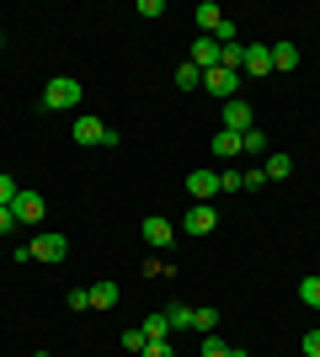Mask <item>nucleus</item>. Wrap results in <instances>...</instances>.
<instances>
[{
	"label": "nucleus",
	"mask_w": 320,
	"mask_h": 357,
	"mask_svg": "<svg viewBox=\"0 0 320 357\" xmlns=\"http://www.w3.org/2000/svg\"><path fill=\"white\" fill-rule=\"evenodd\" d=\"M75 102H80V80H75V75H54L48 91H43V107H48V112H70Z\"/></svg>",
	"instance_id": "f257e3e1"
},
{
	"label": "nucleus",
	"mask_w": 320,
	"mask_h": 357,
	"mask_svg": "<svg viewBox=\"0 0 320 357\" xmlns=\"http://www.w3.org/2000/svg\"><path fill=\"white\" fill-rule=\"evenodd\" d=\"M11 213H16V224H43V213H48V203H43V192H32V187H22L16 192V203H11Z\"/></svg>",
	"instance_id": "f03ea898"
},
{
	"label": "nucleus",
	"mask_w": 320,
	"mask_h": 357,
	"mask_svg": "<svg viewBox=\"0 0 320 357\" xmlns=\"http://www.w3.org/2000/svg\"><path fill=\"white\" fill-rule=\"evenodd\" d=\"M203 91H213V96L235 102V96H241V75H235V70H224V64H213V70L203 75Z\"/></svg>",
	"instance_id": "7ed1b4c3"
},
{
	"label": "nucleus",
	"mask_w": 320,
	"mask_h": 357,
	"mask_svg": "<svg viewBox=\"0 0 320 357\" xmlns=\"http://www.w3.org/2000/svg\"><path fill=\"white\" fill-rule=\"evenodd\" d=\"M32 251V261H64V251H70V240L59 235V229H43V235L27 245Z\"/></svg>",
	"instance_id": "20e7f679"
},
{
	"label": "nucleus",
	"mask_w": 320,
	"mask_h": 357,
	"mask_svg": "<svg viewBox=\"0 0 320 357\" xmlns=\"http://www.w3.org/2000/svg\"><path fill=\"white\" fill-rule=\"evenodd\" d=\"M224 128H229V134H251V128H257L251 102H241V96H235V102H224Z\"/></svg>",
	"instance_id": "39448f33"
},
{
	"label": "nucleus",
	"mask_w": 320,
	"mask_h": 357,
	"mask_svg": "<svg viewBox=\"0 0 320 357\" xmlns=\"http://www.w3.org/2000/svg\"><path fill=\"white\" fill-rule=\"evenodd\" d=\"M213 224H219V213H213L208 203H192V208H187V219H182V229H187V235H208Z\"/></svg>",
	"instance_id": "423d86ee"
},
{
	"label": "nucleus",
	"mask_w": 320,
	"mask_h": 357,
	"mask_svg": "<svg viewBox=\"0 0 320 357\" xmlns=\"http://www.w3.org/2000/svg\"><path fill=\"white\" fill-rule=\"evenodd\" d=\"M139 229H144V240H150L155 251H166L171 240H176V229H171V224H166V219H160V213H150V219L139 224Z\"/></svg>",
	"instance_id": "0eeeda50"
},
{
	"label": "nucleus",
	"mask_w": 320,
	"mask_h": 357,
	"mask_svg": "<svg viewBox=\"0 0 320 357\" xmlns=\"http://www.w3.org/2000/svg\"><path fill=\"white\" fill-rule=\"evenodd\" d=\"M241 75H273V48L267 43H245V70Z\"/></svg>",
	"instance_id": "6e6552de"
},
{
	"label": "nucleus",
	"mask_w": 320,
	"mask_h": 357,
	"mask_svg": "<svg viewBox=\"0 0 320 357\" xmlns=\"http://www.w3.org/2000/svg\"><path fill=\"white\" fill-rule=\"evenodd\" d=\"M187 192L198 197V203H208V197L219 192V171H203V165H198V171L187 176Z\"/></svg>",
	"instance_id": "1a4fd4ad"
},
{
	"label": "nucleus",
	"mask_w": 320,
	"mask_h": 357,
	"mask_svg": "<svg viewBox=\"0 0 320 357\" xmlns=\"http://www.w3.org/2000/svg\"><path fill=\"white\" fill-rule=\"evenodd\" d=\"M107 134L112 128L102 118H75V144H107Z\"/></svg>",
	"instance_id": "9d476101"
},
{
	"label": "nucleus",
	"mask_w": 320,
	"mask_h": 357,
	"mask_svg": "<svg viewBox=\"0 0 320 357\" xmlns=\"http://www.w3.org/2000/svg\"><path fill=\"white\" fill-rule=\"evenodd\" d=\"M187 64H198V70L208 75L213 64H219V43H213V38H198V43H192V54H187Z\"/></svg>",
	"instance_id": "9b49d317"
},
{
	"label": "nucleus",
	"mask_w": 320,
	"mask_h": 357,
	"mask_svg": "<svg viewBox=\"0 0 320 357\" xmlns=\"http://www.w3.org/2000/svg\"><path fill=\"white\" fill-rule=\"evenodd\" d=\"M219 22H224V11H219L213 0H203V6H198V38H213V32H219Z\"/></svg>",
	"instance_id": "f8f14e48"
},
{
	"label": "nucleus",
	"mask_w": 320,
	"mask_h": 357,
	"mask_svg": "<svg viewBox=\"0 0 320 357\" xmlns=\"http://www.w3.org/2000/svg\"><path fill=\"white\" fill-rule=\"evenodd\" d=\"M241 139H245V134H229V128H219V134H213V155H219V160H235V155H241Z\"/></svg>",
	"instance_id": "ddd939ff"
},
{
	"label": "nucleus",
	"mask_w": 320,
	"mask_h": 357,
	"mask_svg": "<svg viewBox=\"0 0 320 357\" xmlns=\"http://www.w3.org/2000/svg\"><path fill=\"white\" fill-rule=\"evenodd\" d=\"M273 70H283V75L299 70V48L294 43H273Z\"/></svg>",
	"instance_id": "4468645a"
},
{
	"label": "nucleus",
	"mask_w": 320,
	"mask_h": 357,
	"mask_svg": "<svg viewBox=\"0 0 320 357\" xmlns=\"http://www.w3.org/2000/svg\"><path fill=\"white\" fill-rule=\"evenodd\" d=\"M139 331H144V342H166V336H171V320H166V314H150Z\"/></svg>",
	"instance_id": "2eb2a0df"
},
{
	"label": "nucleus",
	"mask_w": 320,
	"mask_h": 357,
	"mask_svg": "<svg viewBox=\"0 0 320 357\" xmlns=\"http://www.w3.org/2000/svg\"><path fill=\"white\" fill-rule=\"evenodd\" d=\"M198 86H203L198 64H176V91H198Z\"/></svg>",
	"instance_id": "dca6fc26"
},
{
	"label": "nucleus",
	"mask_w": 320,
	"mask_h": 357,
	"mask_svg": "<svg viewBox=\"0 0 320 357\" xmlns=\"http://www.w3.org/2000/svg\"><path fill=\"white\" fill-rule=\"evenodd\" d=\"M118 304V283H96L91 288V310H112Z\"/></svg>",
	"instance_id": "f3484780"
},
{
	"label": "nucleus",
	"mask_w": 320,
	"mask_h": 357,
	"mask_svg": "<svg viewBox=\"0 0 320 357\" xmlns=\"http://www.w3.org/2000/svg\"><path fill=\"white\" fill-rule=\"evenodd\" d=\"M192 331H198V336H213V331H219V310H192Z\"/></svg>",
	"instance_id": "a211bd4d"
},
{
	"label": "nucleus",
	"mask_w": 320,
	"mask_h": 357,
	"mask_svg": "<svg viewBox=\"0 0 320 357\" xmlns=\"http://www.w3.org/2000/svg\"><path fill=\"white\" fill-rule=\"evenodd\" d=\"M261 171H267V181H283V176L294 171V160H289V155H267V165H261Z\"/></svg>",
	"instance_id": "6ab92c4d"
},
{
	"label": "nucleus",
	"mask_w": 320,
	"mask_h": 357,
	"mask_svg": "<svg viewBox=\"0 0 320 357\" xmlns=\"http://www.w3.org/2000/svg\"><path fill=\"white\" fill-rule=\"evenodd\" d=\"M219 64H224V70H235V75H241V70H245V48H241V43L219 48Z\"/></svg>",
	"instance_id": "aec40b11"
},
{
	"label": "nucleus",
	"mask_w": 320,
	"mask_h": 357,
	"mask_svg": "<svg viewBox=\"0 0 320 357\" xmlns=\"http://www.w3.org/2000/svg\"><path fill=\"white\" fill-rule=\"evenodd\" d=\"M267 149H273V144H267V134H261V128H251V134L241 139V155H267Z\"/></svg>",
	"instance_id": "412c9836"
},
{
	"label": "nucleus",
	"mask_w": 320,
	"mask_h": 357,
	"mask_svg": "<svg viewBox=\"0 0 320 357\" xmlns=\"http://www.w3.org/2000/svg\"><path fill=\"white\" fill-rule=\"evenodd\" d=\"M166 320H171V331H192V310H187V304H171Z\"/></svg>",
	"instance_id": "4be33fe9"
},
{
	"label": "nucleus",
	"mask_w": 320,
	"mask_h": 357,
	"mask_svg": "<svg viewBox=\"0 0 320 357\" xmlns=\"http://www.w3.org/2000/svg\"><path fill=\"white\" fill-rule=\"evenodd\" d=\"M203 357H229V342L213 331V336H203Z\"/></svg>",
	"instance_id": "5701e85b"
},
{
	"label": "nucleus",
	"mask_w": 320,
	"mask_h": 357,
	"mask_svg": "<svg viewBox=\"0 0 320 357\" xmlns=\"http://www.w3.org/2000/svg\"><path fill=\"white\" fill-rule=\"evenodd\" d=\"M219 192H245V187H241V171H235V165H224V171H219Z\"/></svg>",
	"instance_id": "b1692460"
},
{
	"label": "nucleus",
	"mask_w": 320,
	"mask_h": 357,
	"mask_svg": "<svg viewBox=\"0 0 320 357\" xmlns=\"http://www.w3.org/2000/svg\"><path fill=\"white\" fill-rule=\"evenodd\" d=\"M299 298H305L310 310H320V278H305V283H299Z\"/></svg>",
	"instance_id": "393cba45"
},
{
	"label": "nucleus",
	"mask_w": 320,
	"mask_h": 357,
	"mask_svg": "<svg viewBox=\"0 0 320 357\" xmlns=\"http://www.w3.org/2000/svg\"><path fill=\"white\" fill-rule=\"evenodd\" d=\"M16 192H22V187H16V176H6V171H0V208H11Z\"/></svg>",
	"instance_id": "a878e982"
},
{
	"label": "nucleus",
	"mask_w": 320,
	"mask_h": 357,
	"mask_svg": "<svg viewBox=\"0 0 320 357\" xmlns=\"http://www.w3.org/2000/svg\"><path fill=\"white\" fill-rule=\"evenodd\" d=\"M241 187H245V192H257V187H267V171H261V165H251V171H241Z\"/></svg>",
	"instance_id": "bb28decb"
},
{
	"label": "nucleus",
	"mask_w": 320,
	"mask_h": 357,
	"mask_svg": "<svg viewBox=\"0 0 320 357\" xmlns=\"http://www.w3.org/2000/svg\"><path fill=\"white\" fill-rule=\"evenodd\" d=\"M123 347H128V352H144L150 342H144V331H139V326H128V331H123Z\"/></svg>",
	"instance_id": "cd10ccee"
},
{
	"label": "nucleus",
	"mask_w": 320,
	"mask_h": 357,
	"mask_svg": "<svg viewBox=\"0 0 320 357\" xmlns=\"http://www.w3.org/2000/svg\"><path fill=\"white\" fill-rule=\"evenodd\" d=\"M70 310H91V288H70Z\"/></svg>",
	"instance_id": "c85d7f7f"
},
{
	"label": "nucleus",
	"mask_w": 320,
	"mask_h": 357,
	"mask_svg": "<svg viewBox=\"0 0 320 357\" xmlns=\"http://www.w3.org/2000/svg\"><path fill=\"white\" fill-rule=\"evenodd\" d=\"M139 16H166V0H139Z\"/></svg>",
	"instance_id": "c756f323"
},
{
	"label": "nucleus",
	"mask_w": 320,
	"mask_h": 357,
	"mask_svg": "<svg viewBox=\"0 0 320 357\" xmlns=\"http://www.w3.org/2000/svg\"><path fill=\"white\" fill-rule=\"evenodd\" d=\"M139 357H176V352H171V342H150V347H144Z\"/></svg>",
	"instance_id": "7c9ffc66"
},
{
	"label": "nucleus",
	"mask_w": 320,
	"mask_h": 357,
	"mask_svg": "<svg viewBox=\"0 0 320 357\" xmlns=\"http://www.w3.org/2000/svg\"><path fill=\"white\" fill-rule=\"evenodd\" d=\"M305 357H320V331H310V336H305Z\"/></svg>",
	"instance_id": "2f4dec72"
},
{
	"label": "nucleus",
	"mask_w": 320,
	"mask_h": 357,
	"mask_svg": "<svg viewBox=\"0 0 320 357\" xmlns=\"http://www.w3.org/2000/svg\"><path fill=\"white\" fill-rule=\"evenodd\" d=\"M11 229H16V213H11V208H0V235H11Z\"/></svg>",
	"instance_id": "473e14b6"
}]
</instances>
